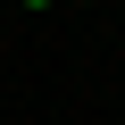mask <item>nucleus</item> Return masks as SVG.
Listing matches in <instances>:
<instances>
[{
    "instance_id": "f257e3e1",
    "label": "nucleus",
    "mask_w": 125,
    "mask_h": 125,
    "mask_svg": "<svg viewBox=\"0 0 125 125\" xmlns=\"http://www.w3.org/2000/svg\"><path fill=\"white\" fill-rule=\"evenodd\" d=\"M25 9H50V0H25Z\"/></svg>"
}]
</instances>
